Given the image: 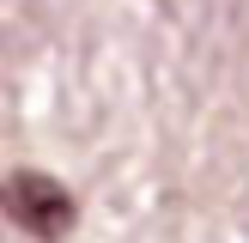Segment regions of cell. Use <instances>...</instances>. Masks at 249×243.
Returning a JSON list of instances; mask_svg holds the SVG:
<instances>
[{"label": "cell", "mask_w": 249, "mask_h": 243, "mask_svg": "<svg viewBox=\"0 0 249 243\" xmlns=\"http://www.w3.org/2000/svg\"><path fill=\"white\" fill-rule=\"evenodd\" d=\"M0 207H6V219L24 237H36V243H61L73 231V194H67V182H55L49 170H12V176L0 182Z\"/></svg>", "instance_id": "1"}]
</instances>
